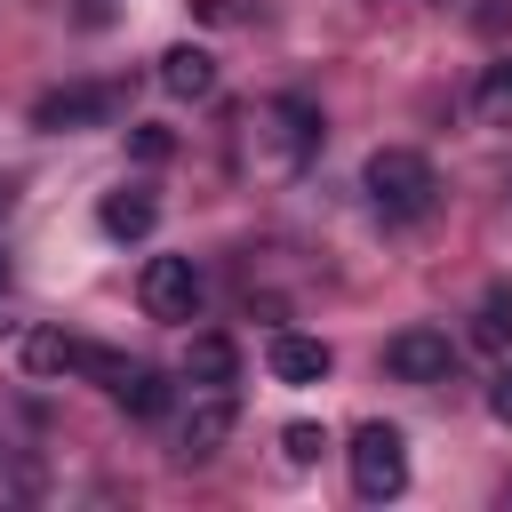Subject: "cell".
Masks as SVG:
<instances>
[{"label":"cell","instance_id":"cell-1","mask_svg":"<svg viewBox=\"0 0 512 512\" xmlns=\"http://www.w3.org/2000/svg\"><path fill=\"white\" fill-rule=\"evenodd\" d=\"M312 152H320V104L312 96H272L248 112V160L264 176H296Z\"/></svg>","mask_w":512,"mask_h":512},{"label":"cell","instance_id":"cell-2","mask_svg":"<svg viewBox=\"0 0 512 512\" xmlns=\"http://www.w3.org/2000/svg\"><path fill=\"white\" fill-rule=\"evenodd\" d=\"M368 208L384 216V224H416V216H432V200H440V176H432V160L424 152H408V144H384V152H368Z\"/></svg>","mask_w":512,"mask_h":512},{"label":"cell","instance_id":"cell-3","mask_svg":"<svg viewBox=\"0 0 512 512\" xmlns=\"http://www.w3.org/2000/svg\"><path fill=\"white\" fill-rule=\"evenodd\" d=\"M344 456H352V488L368 504H384V496L408 488V440H400V424H360Z\"/></svg>","mask_w":512,"mask_h":512},{"label":"cell","instance_id":"cell-4","mask_svg":"<svg viewBox=\"0 0 512 512\" xmlns=\"http://www.w3.org/2000/svg\"><path fill=\"white\" fill-rule=\"evenodd\" d=\"M136 304L152 312V320H192L200 312V264L192 256H144V272H136Z\"/></svg>","mask_w":512,"mask_h":512},{"label":"cell","instance_id":"cell-5","mask_svg":"<svg viewBox=\"0 0 512 512\" xmlns=\"http://www.w3.org/2000/svg\"><path fill=\"white\" fill-rule=\"evenodd\" d=\"M112 112H120V88H104V80H72V88H48V96L32 104V128L64 136V128H104Z\"/></svg>","mask_w":512,"mask_h":512},{"label":"cell","instance_id":"cell-6","mask_svg":"<svg viewBox=\"0 0 512 512\" xmlns=\"http://www.w3.org/2000/svg\"><path fill=\"white\" fill-rule=\"evenodd\" d=\"M384 368L400 376V384H448V368H456V344H448V328H400L392 344H384Z\"/></svg>","mask_w":512,"mask_h":512},{"label":"cell","instance_id":"cell-7","mask_svg":"<svg viewBox=\"0 0 512 512\" xmlns=\"http://www.w3.org/2000/svg\"><path fill=\"white\" fill-rule=\"evenodd\" d=\"M232 424H240L232 392H208V400H200V408H192V416L176 424V456H184V464H208V456H216V448L232 440Z\"/></svg>","mask_w":512,"mask_h":512},{"label":"cell","instance_id":"cell-8","mask_svg":"<svg viewBox=\"0 0 512 512\" xmlns=\"http://www.w3.org/2000/svg\"><path fill=\"white\" fill-rule=\"evenodd\" d=\"M264 368H272L280 384H320V376L336 368V352H328L320 336H296V328H280V336L264 344Z\"/></svg>","mask_w":512,"mask_h":512},{"label":"cell","instance_id":"cell-9","mask_svg":"<svg viewBox=\"0 0 512 512\" xmlns=\"http://www.w3.org/2000/svg\"><path fill=\"white\" fill-rule=\"evenodd\" d=\"M160 88H168L176 104H208V96H216V56L192 48V40L168 48V56H160Z\"/></svg>","mask_w":512,"mask_h":512},{"label":"cell","instance_id":"cell-10","mask_svg":"<svg viewBox=\"0 0 512 512\" xmlns=\"http://www.w3.org/2000/svg\"><path fill=\"white\" fill-rule=\"evenodd\" d=\"M96 224H104V240H144V232L160 224V200L136 192V184H120V192L96 200Z\"/></svg>","mask_w":512,"mask_h":512},{"label":"cell","instance_id":"cell-11","mask_svg":"<svg viewBox=\"0 0 512 512\" xmlns=\"http://www.w3.org/2000/svg\"><path fill=\"white\" fill-rule=\"evenodd\" d=\"M24 368H32V376H80V368H88V336L32 328V336H24Z\"/></svg>","mask_w":512,"mask_h":512},{"label":"cell","instance_id":"cell-12","mask_svg":"<svg viewBox=\"0 0 512 512\" xmlns=\"http://www.w3.org/2000/svg\"><path fill=\"white\" fill-rule=\"evenodd\" d=\"M232 368H240V352H232V336H216V328H200V336L184 344V376H192V384H208V392H224V384H232Z\"/></svg>","mask_w":512,"mask_h":512},{"label":"cell","instance_id":"cell-13","mask_svg":"<svg viewBox=\"0 0 512 512\" xmlns=\"http://www.w3.org/2000/svg\"><path fill=\"white\" fill-rule=\"evenodd\" d=\"M472 344L496 352V360H512V288H488V296H480V312H472Z\"/></svg>","mask_w":512,"mask_h":512},{"label":"cell","instance_id":"cell-14","mask_svg":"<svg viewBox=\"0 0 512 512\" xmlns=\"http://www.w3.org/2000/svg\"><path fill=\"white\" fill-rule=\"evenodd\" d=\"M112 400H120V408H128V416H136V424H152V416H168V376H160V368H144V360H136V368H128V384H120V392H112Z\"/></svg>","mask_w":512,"mask_h":512},{"label":"cell","instance_id":"cell-15","mask_svg":"<svg viewBox=\"0 0 512 512\" xmlns=\"http://www.w3.org/2000/svg\"><path fill=\"white\" fill-rule=\"evenodd\" d=\"M472 112H480L488 128H512V56H496V64L480 72V88H472Z\"/></svg>","mask_w":512,"mask_h":512},{"label":"cell","instance_id":"cell-16","mask_svg":"<svg viewBox=\"0 0 512 512\" xmlns=\"http://www.w3.org/2000/svg\"><path fill=\"white\" fill-rule=\"evenodd\" d=\"M280 448H288V464H320L328 432H320V424H288V432H280Z\"/></svg>","mask_w":512,"mask_h":512},{"label":"cell","instance_id":"cell-17","mask_svg":"<svg viewBox=\"0 0 512 512\" xmlns=\"http://www.w3.org/2000/svg\"><path fill=\"white\" fill-rule=\"evenodd\" d=\"M128 152H136V160H168V128H136Z\"/></svg>","mask_w":512,"mask_h":512},{"label":"cell","instance_id":"cell-18","mask_svg":"<svg viewBox=\"0 0 512 512\" xmlns=\"http://www.w3.org/2000/svg\"><path fill=\"white\" fill-rule=\"evenodd\" d=\"M488 416H496V424H512V360H504V376L488 384Z\"/></svg>","mask_w":512,"mask_h":512},{"label":"cell","instance_id":"cell-19","mask_svg":"<svg viewBox=\"0 0 512 512\" xmlns=\"http://www.w3.org/2000/svg\"><path fill=\"white\" fill-rule=\"evenodd\" d=\"M192 8H200V16H208V24H224V16H232V8H240V0H192Z\"/></svg>","mask_w":512,"mask_h":512},{"label":"cell","instance_id":"cell-20","mask_svg":"<svg viewBox=\"0 0 512 512\" xmlns=\"http://www.w3.org/2000/svg\"><path fill=\"white\" fill-rule=\"evenodd\" d=\"M0 288H8V256H0Z\"/></svg>","mask_w":512,"mask_h":512},{"label":"cell","instance_id":"cell-21","mask_svg":"<svg viewBox=\"0 0 512 512\" xmlns=\"http://www.w3.org/2000/svg\"><path fill=\"white\" fill-rule=\"evenodd\" d=\"M0 208H8V184H0Z\"/></svg>","mask_w":512,"mask_h":512}]
</instances>
